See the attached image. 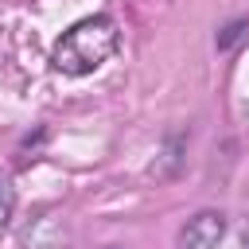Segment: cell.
Instances as JSON below:
<instances>
[{
  "instance_id": "cell-4",
  "label": "cell",
  "mask_w": 249,
  "mask_h": 249,
  "mask_svg": "<svg viewBox=\"0 0 249 249\" xmlns=\"http://www.w3.org/2000/svg\"><path fill=\"white\" fill-rule=\"evenodd\" d=\"M12 210H16V191H12V179H8L4 171H0V230L8 226Z\"/></svg>"
},
{
  "instance_id": "cell-1",
  "label": "cell",
  "mask_w": 249,
  "mask_h": 249,
  "mask_svg": "<svg viewBox=\"0 0 249 249\" xmlns=\"http://www.w3.org/2000/svg\"><path fill=\"white\" fill-rule=\"evenodd\" d=\"M117 43H121V31L109 16H86L70 31H62V39L51 51V66H54V74L86 78L113 58Z\"/></svg>"
},
{
  "instance_id": "cell-3",
  "label": "cell",
  "mask_w": 249,
  "mask_h": 249,
  "mask_svg": "<svg viewBox=\"0 0 249 249\" xmlns=\"http://www.w3.org/2000/svg\"><path fill=\"white\" fill-rule=\"evenodd\" d=\"M23 249H66V230L51 214H43L35 226L23 230Z\"/></svg>"
},
{
  "instance_id": "cell-2",
  "label": "cell",
  "mask_w": 249,
  "mask_h": 249,
  "mask_svg": "<svg viewBox=\"0 0 249 249\" xmlns=\"http://www.w3.org/2000/svg\"><path fill=\"white\" fill-rule=\"evenodd\" d=\"M226 237V214L218 210H198L195 218H187V226L179 230V249H218Z\"/></svg>"
}]
</instances>
